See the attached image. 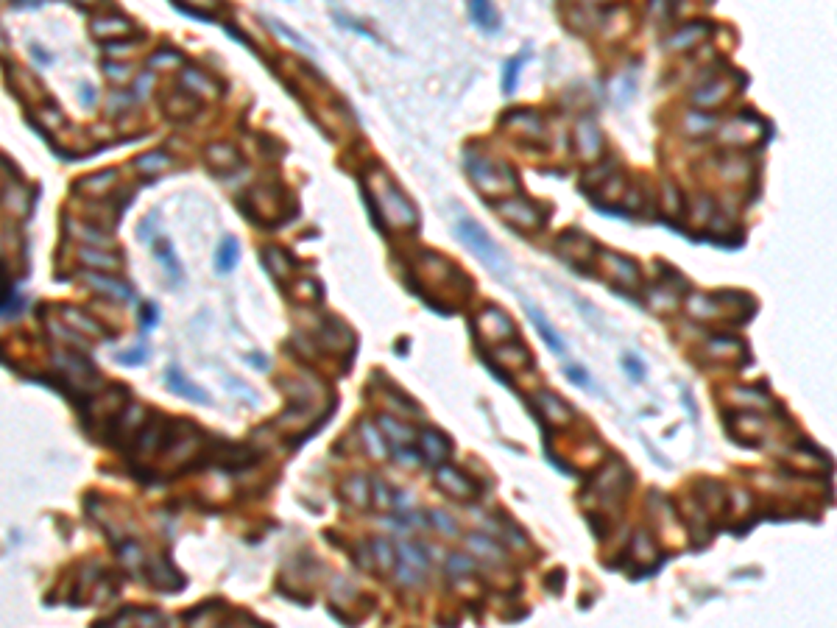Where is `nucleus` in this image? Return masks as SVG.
<instances>
[{
	"label": "nucleus",
	"mask_w": 837,
	"mask_h": 628,
	"mask_svg": "<svg viewBox=\"0 0 837 628\" xmlns=\"http://www.w3.org/2000/svg\"><path fill=\"white\" fill-rule=\"evenodd\" d=\"M366 204L372 207V218L374 223L383 229V223H394V226H402V229H416L418 223V212L414 207V202L405 196V190L391 179V176H380V182H372L369 190H366Z\"/></svg>",
	"instance_id": "obj_1"
},
{
	"label": "nucleus",
	"mask_w": 837,
	"mask_h": 628,
	"mask_svg": "<svg viewBox=\"0 0 837 628\" xmlns=\"http://www.w3.org/2000/svg\"><path fill=\"white\" fill-rule=\"evenodd\" d=\"M455 235L491 268V271H497V274H505L508 271V260H505V254H502V249L491 240V235L480 226V223H474L472 218H460V221H455Z\"/></svg>",
	"instance_id": "obj_2"
},
{
	"label": "nucleus",
	"mask_w": 837,
	"mask_h": 628,
	"mask_svg": "<svg viewBox=\"0 0 837 628\" xmlns=\"http://www.w3.org/2000/svg\"><path fill=\"white\" fill-rule=\"evenodd\" d=\"M202 441H204V433L196 427V421H188V419H179L176 424H168V433H165V441H162V458L165 463H185L188 458H193L199 449H202Z\"/></svg>",
	"instance_id": "obj_3"
},
{
	"label": "nucleus",
	"mask_w": 837,
	"mask_h": 628,
	"mask_svg": "<svg viewBox=\"0 0 837 628\" xmlns=\"http://www.w3.org/2000/svg\"><path fill=\"white\" fill-rule=\"evenodd\" d=\"M463 168L469 171L472 182H474L483 193H488V196H497V193L514 188L511 174H508L502 165H497V162H491V160H486V157H474V154L466 151V157H463Z\"/></svg>",
	"instance_id": "obj_4"
},
{
	"label": "nucleus",
	"mask_w": 837,
	"mask_h": 628,
	"mask_svg": "<svg viewBox=\"0 0 837 628\" xmlns=\"http://www.w3.org/2000/svg\"><path fill=\"white\" fill-rule=\"evenodd\" d=\"M432 483H435L444 494H449V497H455V500H460V503H469V500L480 497V483H477L472 475H466L463 469L449 466V463H438V466H435V472H432Z\"/></svg>",
	"instance_id": "obj_5"
},
{
	"label": "nucleus",
	"mask_w": 837,
	"mask_h": 628,
	"mask_svg": "<svg viewBox=\"0 0 837 628\" xmlns=\"http://www.w3.org/2000/svg\"><path fill=\"white\" fill-rule=\"evenodd\" d=\"M165 433H168V419L162 417L160 411H151L143 427L137 430V435L132 438V447L140 458H151L154 452L162 449V441H165Z\"/></svg>",
	"instance_id": "obj_6"
},
{
	"label": "nucleus",
	"mask_w": 837,
	"mask_h": 628,
	"mask_svg": "<svg viewBox=\"0 0 837 628\" xmlns=\"http://www.w3.org/2000/svg\"><path fill=\"white\" fill-rule=\"evenodd\" d=\"M143 575H146L157 589H162V592H179V589L185 587L182 573H176V570L171 567V561H165V559H146V561H143Z\"/></svg>",
	"instance_id": "obj_7"
},
{
	"label": "nucleus",
	"mask_w": 837,
	"mask_h": 628,
	"mask_svg": "<svg viewBox=\"0 0 837 628\" xmlns=\"http://www.w3.org/2000/svg\"><path fill=\"white\" fill-rule=\"evenodd\" d=\"M418 449L424 455V461L430 463H444L449 455H452V438L435 427H421L416 438Z\"/></svg>",
	"instance_id": "obj_8"
},
{
	"label": "nucleus",
	"mask_w": 837,
	"mask_h": 628,
	"mask_svg": "<svg viewBox=\"0 0 837 628\" xmlns=\"http://www.w3.org/2000/svg\"><path fill=\"white\" fill-rule=\"evenodd\" d=\"M480 330L483 335L497 341H516V324L497 305H486V310L480 313Z\"/></svg>",
	"instance_id": "obj_9"
},
{
	"label": "nucleus",
	"mask_w": 837,
	"mask_h": 628,
	"mask_svg": "<svg viewBox=\"0 0 837 628\" xmlns=\"http://www.w3.org/2000/svg\"><path fill=\"white\" fill-rule=\"evenodd\" d=\"M500 215L502 218H508L511 223H516V226H542V209L533 207L530 202H525V199H505L502 204H500Z\"/></svg>",
	"instance_id": "obj_10"
},
{
	"label": "nucleus",
	"mask_w": 837,
	"mask_h": 628,
	"mask_svg": "<svg viewBox=\"0 0 837 628\" xmlns=\"http://www.w3.org/2000/svg\"><path fill=\"white\" fill-rule=\"evenodd\" d=\"M533 400H536V408L544 414L547 424H553V427H564V424L572 421V408H570L561 397H556L553 391H539Z\"/></svg>",
	"instance_id": "obj_11"
},
{
	"label": "nucleus",
	"mask_w": 837,
	"mask_h": 628,
	"mask_svg": "<svg viewBox=\"0 0 837 628\" xmlns=\"http://www.w3.org/2000/svg\"><path fill=\"white\" fill-rule=\"evenodd\" d=\"M165 386L174 391V394H179V397H185V400H190V403H199V405H207L209 397L204 389H199L196 383H190L185 375H182V369L179 366H171L168 372H165Z\"/></svg>",
	"instance_id": "obj_12"
},
{
	"label": "nucleus",
	"mask_w": 837,
	"mask_h": 628,
	"mask_svg": "<svg viewBox=\"0 0 837 628\" xmlns=\"http://www.w3.org/2000/svg\"><path fill=\"white\" fill-rule=\"evenodd\" d=\"M372 480L366 477V475H349L346 480H344V497H346V503L349 505H355V508H372L374 505V500H372Z\"/></svg>",
	"instance_id": "obj_13"
},
{
	"label": "nucleus",
	"mask_w": 837,
	"mask_h": 628,
	"mask_svg": "<svg viewBox=\"0 0 837 628\" xmlns=\"http://www.w3.org/2000/svg\"><path fill=\"white\" fill-rule=\"evenodd\" d=\"M377 427L388 438V447H394V444H416L418 438V430H414L411 424H402L400 419H394L391 414H380L377 417Z\"/></svg>",
	"instance_id": "obj_14"
},
{
	"label": "nucleus",
	"mask_w": 837,
	"mask_h": 628,
	"mask_svg": "<svg viewBox=\"0 0 837 628\" xmlns=\"http://www.w3.org/2000/svg\"><path fill=\"white\" fill-rule=\"evenodd\" d=\"M525 310H528V316H530V321H533V327L539 330V335H542V341L556 352V355H564L567 352V344L561 341V335L556 333V327L542 316V310L539 307H533L530 302H525Z\"/></svg>",
	"instance_id": "obj_15"
},
{
	"label": "nucleus",
	"mask_w": 837,
	"mask_h": 628,
	"mask_svg": "<svg viewBox=\"0 0 837 628\" xmlns=\"http://www.w3.org/2000/svg\"><path fill=\"white\" fill-rule=\"evenodd\" d=\"M469 11L480 31H486V34L500 31V14L494 8V0H469Z\"/></svg>",
	"instance_id": "obj_16"
},
{
	"label": "nucleus",
	"mask_w": 837,
	"mask_h": 628,
	"mask_svg": "<svg viewBox=\"0 0 837 628\" xmlns=\"http://www.w3.org/2000/svg\"><path fill=\"white\" fill-rule=\"evenodd\" d=\"M81 279H84L87 285L98 288L101 293H109V296H115V299H123V302H129V299H132V291H129V285H123V282H118V279H112V277H104V274H98V271H84V274H81Z\"/></svg>",
	"instance_id": "obj_17"
},
{
	"label": "nucleus",
	"mask_w": 837,
	"mask_h": 628,
	"mask_svg": "<svg viewBox=\"0 0 837 628\" xmlns=\"http://www.w3.org/2000/svg\"><path fill=\"white\" fill-rule=\"evenodd\" d=\"M262 263H265V268L276 277V279H288L290 274H293V260H290V254L288 251H282V249H276V246H268L265 251H262Z\"/></svg>",
	"instance_id": "obj_18"
},
{
	"label": "nucleus",
	"mask_w": 837,
	"mask_h": 628,
	"mask_svg": "<svg viewBox=\"0 0 837 628\" xmlns=\"http://www.w3.org/2000/svg\"><path fill=\"white\" fill-rule=\"evenodd\" d=\"M466 542H469V547L480 556V559H486V561H494V564H500L502 559H505V553H502V545L500 542H494L491 536H486V533H469L466 536Z\"/></svg>",
	"instance_id": "obj_19"
},
{
	"label": "nucleus",
	"mask_w": 837,
	"mask_h": 628,
	"mask_svg": "<svg viewBox=\"0 0 837 628\" xmlns=\"http://www.w3.org/2000/svg\"><path fill=\"white\" fill-rule=\"evenodd\" d=\"M369 547H372L374 564H380L383 570H397V564H400V550L391 545V539H386V536H374V539H369Z\"/></svg>",
	"instance_id": "obj_20"
},
{
	"label": "nucleus",
	"mask_w": 837,
	"mask_h": 628,
	"mask_svg": "<svg viewBox=\"0 0 837 628\" xmlns=\"http://www.w3.org/2000/svg\"><path fill=\"white\" fill-rule=\"evenodd\" d=\"M237 260H240L237 237L226 235V237L220 240V246L215 249V268H218V274H229V271L237 265Z\"/></svg>",
	"instance_id": "obj_21"
},
{
	"label": "nucleus",
	"mask_w": 837,
	"mask_h": 628,
	"mask_svg": "<svg viewBox=\"0 0 837 628\" xmlns=\"http://www.w3.org/2000/svg\"><path fill=\"white\" fill-rule=\"evenodd\" d=\"M154 257L165 265V271L171 274V279L174 282H182V263H179V257H176V251H174V243L171 240H165V237H160V240H154Z\"/></svg>",
	"instance_id": "obj_22"
},
{
	"label": "nucleus",
	"mask_w": 837,
	"mask_h": 628,
	"mask_svg": "<svg viewBox=\"0 0 837 628\" xmlns=\"http://www.w3.org/2000/svg\"><path fill=\"white\" fill-rule=\"evenodd\" d=\"M360 433H363V438H366V444H369V452H372L377 461H386V458H391L388 438L383 435V430H380L377 424H372V421H363V424H360Z\"/></svg>",
	"instance_id": "obj_23"
},
{
	"label": "nucleus",
	"mask_w": 837,
	"mask_h": 628,
	"mask_svg": "<svg viewBox=\"0 0 837 628\" xmlns=\"http://www.w3.org/2000/svg\"><path fill=\"white\" fill-rule=\"evenodd\" d=\"M129 31H132V22L126 17H101V20L92 22V34L101 36L104 42L106 39H118V36H123Z\"/></svg>",
	"instance_id": "obj_24"
},
{
	"label": "nucleus",
	"mask_w": 837,
	"mask_h": 628,
	"mask_svg": "<svg viewBox=\"0 0 837 628\" xmlns=\"http://www.w3.org/2000/svg\"><path fill=\"white\" fill-rule=\"evenodd\" d=\"M137 171H143V174H148V176H154V174H162V171H168L171 165H174V157L171 154H165V151H148V154H143V157H137Z\"/></svg>",
	"instance_id": "obj_25"
},
{
	"label": "nucleus",
	"mask_w": 837,
	"mask_h": 628,
	"mask_svg": "<svg viewBox=\"0 0 837 628\" xmlns=\"http://www.w3.org/2000/svg\"><path fill=\"white\" fill-rule=\"evenodd\" d=\"M525 62H528V53H516V56H511V59L502 64V92H505V95L516 92V81H519V73H522Z\"/></svg>",
	"instance_id": "obj_26"
},
{
	"label": "nucleus",
	"mask_w": 837,
	"mask_h": 628,
	"mask_svg": "<svg viewBox=\"0 0 837 628\" xmlns=\"http://www.w3.org/2000/svg\"><path fill=\"white\" fill-rule=\"evenodd\" d=\"M64 321H70L73 327H78V333L84 335H92V338H104V327L98 321H92L90 316H84L81 310H73V307H64Z\"/></svg>",
	"instance_id": "obj_27"
},
{
	"label": "nucleus",
	"mask_w": 837,
	"mask_h": 628,
	"mask_svg": "<svg viewBox=\"0 0 837 628\" xmlns=\"http://www.w3.org/2000/svg\"><path fill=\"white\" fill-rule=\"evenodd\" d=\"M132 620H140V623H146V626H165V623H168L165 615H160V612H146V609H129V612H120V615H115V617L106 620V623H132Z\"/></svg>",
	"instance_id": "obj_28"
},
{
	"label": "nucleus",
	"mask_w": 837,
	"mask_h": 628,
	"mask_svg": "<svg viewBox=\"0 0 837 628\" xmlns=\"http://www.w3.org/2000/svg\"><path fill=\"white\" fill-rule=\"evenodd\" d=\"M397 550H400V561H408V564H414V567H418V570L427 573V567H430V556H427V547H424V545H418V542H402Z\"/></svg>",
	"instance_id": "obj_29"
},
{
	"label": "nucleus",
	"mask_w": 837,
	"mask_h": 628,
	"mask_svg": "<svg viewBox=\"0 0 837 628\" xmlns=\"http://www.w3.org/2000/svg\"><path fill=\"white\" fill-rule=\"evenodd\" d=\"M209 154V165L215 171H226V168H234L237 165V151L232 146H223V143H215L207 148Z\"/></svg>",
	"instance_id": "obj_30"
},
{
	"label": "nucleus",
	"mask_w": 837,
	"mask_h": 628,
	"mask_svg": "<svg viewBox=\"0 0 837 628\" xmlns=\"http://www.w3.org/2000/svg\"><path fill=\"white\" fill-rule=\"evenodd\" d=\"M494 355L505 366H525L528 363V349H522L516 341H502V347H497Z\"/></svg>",
	"instance_id": "obj_31"
},
{
	"label": "nucleus",
	"mask_w": 837,
	"mask_h": 628,
	"mask_svg": "<svg viewBox=\"0 0 837 628\" xmlns=\"http://www.w3.org/2000/svg\"><path fill=\"white\" fill-rule=\"evenodd\" d=\"M78 260L87 263V265H95V268H115V265L120 263V257L106 254V251H98L95 246H84V249H78Z\"/></svg>",
	"instance_id": "obj_32"
},
{
	"label": "nucleus",
	"mask_w": 837,
	"mask_h": 628,
	"mask_svg": "<svg viewBox=\"0 0 837 628\" xmlns=\"http://www.w3.org/2000/svg\"><path fill=\"white\" fill-rule=\"evenodd\" d=\"M115 176H118L115 168H109V171H104V174H92V176L81 179V182L76 185V190H84V193H101V190H106L109 185H115Z\"/></svg>",
	"instance_id": "obj_33"
},
{
	"label": "nucleus",
	"mask_w": 837,
	"mask_h": 628,
	"mask_svg": "<svg viewBox=\"0 0 837 628\" xmlns=\"http://www.w3.org/2000/svg\"><path fill=\"white\" fill-rule=\"evenodd\" d=\"M446 573L449 575H472V573H477V561L472 559V556H466V553H449V559H446Z\"/></svg>",
	"instance_id": "obj_34"
},
{
	"label": "nucleus",
	"mask_w": 837,
	"mask_h": 628,
	"mask_svg": "<svg viewBox=\"0 0 837 628\" xmlns=\"http://www.w3.org/2000/svg\"><path fill=\"white\" fill-rule=\"evenodd\" d=\"M609 257V263L614 265L612 271L617 274V279L620 282H626V285H633L636 279H639V271H636V265L628 260V257H620V254H606Z\"/></svg>",
	"instance_id": "obj_35"
},
{
	"label": "nucleus",
	"mask_w": 837,
	"mask_h": 628,
	"mask_svg": "<svg viewBox=\"0 0 837 628\" xmlns=\"http://www.w3.org/2000/svg\"><path fill=\"white\" fill-rule=\"evenodd\" d=\"M397 578L402 587H421L424 584V570H418L408 561H400L397 564Z\"/></svg>",
	"instance_id": "obj_36"
},
{
	"label": "nucleus",
	"mask_w": 837,
	"mask_h": 628,
	"mask_svg": "<svg viewBox=\"0 0 837 628\" xmlns=\"http://www.w3.org/2000/svg\"><path fill=\"white\" fill-rule=\"evenodd\" d=\"M427 519H430V525H435L444 536H458V522H455L446 511H438V508H435V511H430Z\"/></svg>",
	"instance_id": "obj_37"
},
{
	"label": "nucleus",
	"mask_w": 837,
	"mask_h": 628,
	"mask_svg": "<svg viewBox=\"0 0 837 628\" xmlns=\"http://www.w3.org/2000/svg\"><path fill=\"white\" fill-rule=\"evenodd\" d=\"M268 25H271V28H274V31H276V34H282V36H285V39H288V42H293V45H296V48H304V50H313V48H310V42H307V39H304V36H299V34H296V31H290V28H288V25H285V22H282V20H268Z\"/></svg>",
	"instance_id": "obj_38"
},
{
	"label": "nucleus",
	"mask_w": 837,
	"mask_h": 628,
	"mask_svg": "<svg viewBox=\"0 0 837 628\" xmlns=\"http://www.w3.org/2000/svg\"><path fill=\"white\" fill-rule=\"evenodd\" d=\"M564 372H567V377L578 386V389H586V391H598V386L589 380V375L581 369V366H564Z\"/></svg>",
	"instance_id": "obj_39"
},
{
	"label": "nucleus",
	"mask_w": 837,
	"mask_h": 628,
	"mask_svg": "<svg viewBox=\"0 0 837 628\" xmlns=\"http://www.w3.org/2000/svg\"><path fill=\"white\" fill-rule=\"evenodd\" d=\"M157 321H160V307H157L154 302H146V305L140 307V324H143V330H146V333L154 330Z\"/></svg>",
	"instance_id": "obj_40"
},
{
	"label": "nucleus",
	"mask_w": 837,
	"mask_h": 628,
	"mask_svg": "<svg viewBox=\"0 0 837 628\" xmlns=\"http://www.w3.org/2000/svg\"><path fill=\"white\" fill-rule=\"evenodd\" d=\"M148 361V347H137V349H132V352H120L118 355V363H123V366H140V363H146Z\"/></svg>",
	"instance_id": "obj_41"
},
{
	"label": "nucleus",
	"mask_w": 837,
	"mask_h": 628,
	"mask_svg": "<svg viewBox=\"0 0 837 628\" xmlns=\"http://www.w3.org/2000/svg\"><path fill=\"white\" fill-rule=\"evenodd\" d=\"M185 81L193 87V92H202V95H209V92L215 90V87L209 84V81L204 78V76H202V73H199V70H185Z\"/></svg>",
	"instance_id": "obj_42"
},
{
	"label": "nucleus",
	"mask_w": 837,
	"mask_h": 628,
	"mask_svg": "<svg viewBox=\"0 0 837 628\" xmlns=\"http://www.w3.org/2000/svg\"><path fill=\"white\" fill-rule=\"evenodd\" d=\"M134 48H137V45L129 42V39H126V42H120V39H106V42H104V50L112 53V56H118V53H132Z\"/></svg>",
	"instance_id": "obj_43"
},
{
	"label": "nucleus",
	"mask_w": 837,
	"mask_h": 628,
	"mask_svg": "<svg viewBox=\"0 0 837 628\" xmlns=\"http://www.w3.org/2000/svg\"><path fill=\"white\" fill-rule=\"evenodd\" d=\"M104 73L112 78V81H123V78H129V64H118V62H106L104 64Z\"/></svg>",
	"instance_id": "obj_44"
},
{
	"label": "nucleus",
	"mask_w": 837,
	"mask_h": 628,
	"mask_svg": "<svg viewBox=\"0 0 837 628\" xmlns=\"http://www.w3.org/2000/svg\"><path fill=\"white\" fill-rule=\"evenodd\" d=\"M623 369H626V372L631 375V377H633V380H636V383H639V380H645V366H642L639 361H633V355H626V358H623Z\"/></svg>",
	"instance_id": "obj_45"
},
{
	"label": "nucleus",
	"mask_w": 837,
	"mask_h": 628,
	"mask_svg": "<svg viewBox=\"0 0 837 628\" xmlns=\"http://www.w3.org/2000/svg\"><path fill=\"white\" fill-rule=\"evenodd\" d=\"M81 101H84L87 106L95 101V92H92V87H84V92H81Z\"/></svg>",
	"instance_id": "obj_46"
},
{
	"label": "nucleus",
	"mask_w": 837,
	"mask_h": 628,
	"mask_svg": "<svg viewBox=\"0 0 837 628\" xmlns=\"http://www.w3.org/2000/svg\"><path fill=\"white\" fill-rule=\"evenodd\" d=\"M260 358H262V355H251V358H248V363H251V366H260V369H268V363H265V361H260Z\"/></svg>",
	"instance_id": "obj_47"
},
{
	"label": "nucleus",
	"mask_w": 837,
	"mask_h": 628,
	"mask_svg": "<svg viewBox=\"0 0 837 628\" xmlns=\"http://www.w3.org/2000/svg\"><path fill=\"white\" fill-rule=\"evenodd\" d=\"M84 3H95V0H84Z\"/></svg>",
	"instance_id": "obj_48"
}]
</instances>
